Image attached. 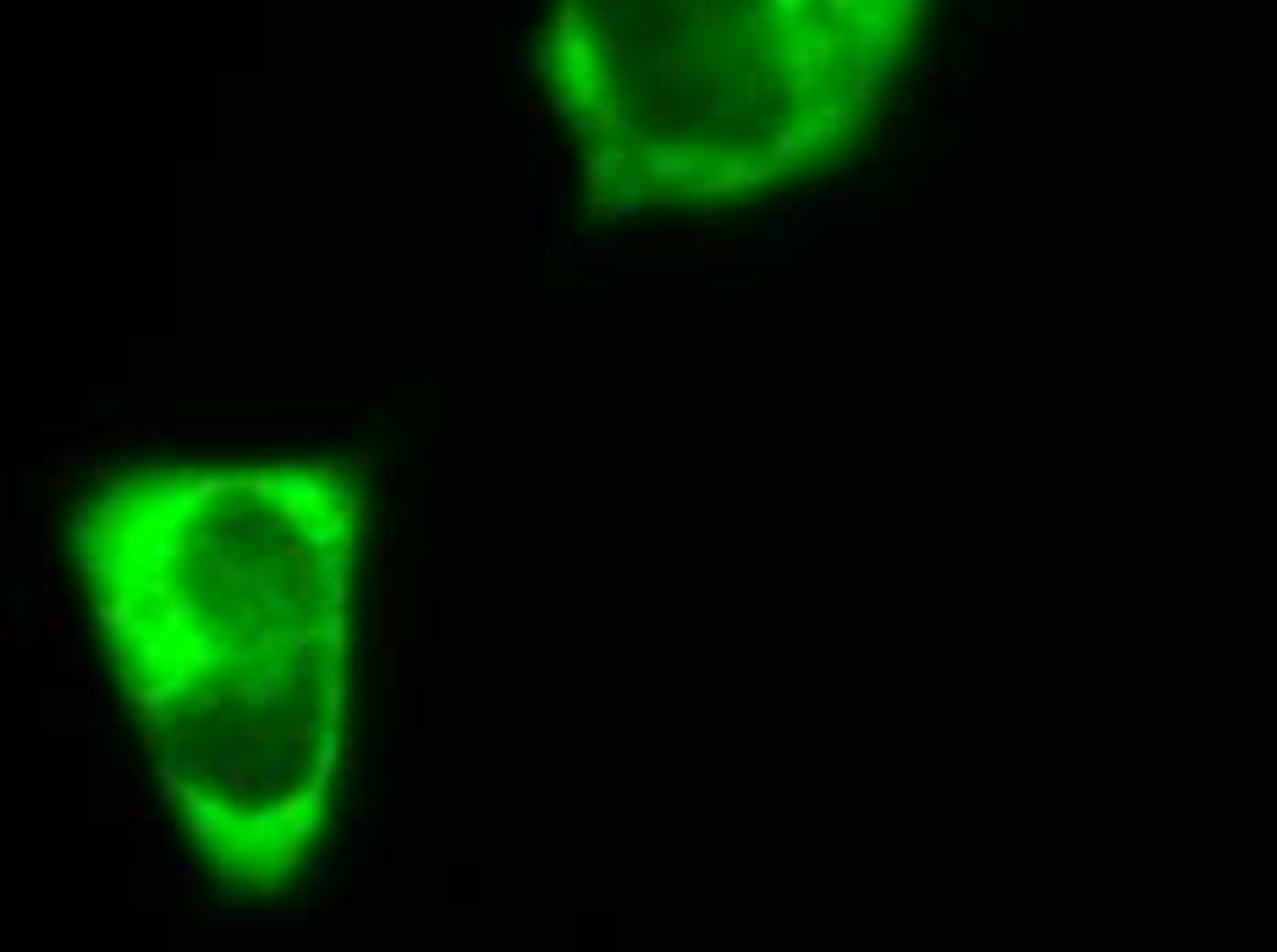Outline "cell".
I'll list each match as a JSON object with an SVG mask.
<instances>
[{
	"label": "cell",
	"instance_id": "obj_1",
	"mask_svg": "<svg viewBox=\"0 0 1277 952\" xmlns=\"http://www.w3.org/2000/svg\"><path fill=\"white\" fill-rule=\"evenodd\" d=\"M66 572L149 788L231 903L336 848L369 638V484L254 441L99 457L66 490Z\"/></svg>",
	"mask_w": 1277,
	"mask_h": 952
},
{
	"label": "cell",
	"instance_id": "obj_2",
	"mask_svg": "<svg viewBox=\"0 0 1277 952\" xmlns=\"http://www.w3.org/2000/svg\"><path fill=\"white\" fill-rule=\"evenodd\" d=\"M930 0H551L540 94L601 221L755 215L837 177Z\"/></svg>",
	"mask_w": 1277,
	"mask_h": 952
}]
</instances>
